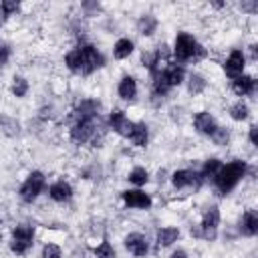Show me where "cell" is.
<instances>
[{
	"label": "cell",
	"mask_w": 258,
	"mask_h": 258,
	"mask_svg": "<svg viewBox=\"0 0 258 258\" xmlns=\"http://www.w3.org/2000/svg\"><path fill=\"white\" fill-rule=\"evenodd\" d=\"M64 64L75 75H91L105 64V56L95 44H79L67 52Z\"/></svg>",
	"instance_id": "1"
},
{
	"label": "cell",
	"mask_w": 258,
	"mask_h": 258,
	"mask_svg": "<svg viewBox=\"0 0 258 258\" xmlns=\"http://www.w3.org/2000/svg\"><path fill=\"white\" fill-rule=\"evenodd\" d=\"M246 169H248V165H246V161H242V159H234V161L222 165L220 171H218L216 177H214L216 189H218L222 196L230 194V191L242 181V177L246 175Z\"/></svg>",
	"instance_id": "2"
},
{
	"label": "cell",
	"mask_w": 258,
	"mask_h": 258,
	"mask_svg": "<svg viewBox=\"0 0 258 258\" xmlns=\"http://www.w3.org/2000/svg\"><path fill=\"white\" fill-rule=\"evenodd\" d=\"M173 54H175L177 60L187 62V60H198V58H202V56L206 54V50H204V46L196 40L194 34L181 30V32L175 34V40H173Z\"/></svg>",
	"instance_id": "3"
},
{
	"label": "cell",
	"mask_w": 258,
	"mask_h": 258,
	"mask_svg": "<svg viewBox=\"0 0 258 258\" xmlns=\"http://www.w3.org/2000/svg\"><path fill=\"white\" fill-rule=\"evenodd\" d=\"M101 127V121L99 117L97 119H89V121H75L73 127H71V141L77 143V145H85V143H91V141H97V131Z\"/></svg>",
	"instance_id": "4"
},
{
	"label": "cell",
	"mask_w": 258,
	"mask_h": 258,
	"mask_svg": "<svg viewBox=\"0 0 258 258\" xmlns=\"http://www.w3.org/2000/svg\"><path fill=\"white\" fill-rule=\"evenodd\" d=\"M34 244V228L28 224H18L12 230V240H10V250L16 256H24Z\"/></svg>",
	"instance_id": "5"
},
{
	"label": "cell",
	"mask_w": 258,
	"mask_h": 258,
	"mask_svg": "<svg viewBox=\"0 0 258 258\" xmlns=\"http://www.w3.org/2000/svg\"><path fill=\"white\" fill-rule=\"evenodd\" d=\"M44 185H46L44 175H42L40 171H32V173L24 179V183L20 185V200H22V202H26V204L34 202V200L42 194Z\"/></svg>",
	"instance_id": "6"
},
{
	"label": "cell",
	"mask_w": 258,
	"mask_h": 258,
	"mask_svg": "<svg viewBox=\"0 0 258 258\" xmlns=\"http://www.w3.org/2000/svg\"><path fill=\"white\" fill-rule=\"evenodd\" d=\"M218 226H220V210L216 206L206 208V212L202 216V224H200V236L206 240H214Z\"/></svg>",
	"instance_id": "7"
},
{
	"label": "cell",
	"mask_w": 258,
	"mask_h": 258,
	"mask_svg": "<svg viewBox=\"0 0 258 258\" xmlns=\"http://www.w3.org/2000/svg\"><path fill=\"white\" fill-rule=\"evenodd\" d=\"M244 67H246V56H244V52L238 50V48H234V50L228 54L226 62H224L226 75H228L230 79H236V77L244 75Z\"/></svg>",
	"instance_id": "8"
},
{
	"label": "cell",
	"mask_w": 258,
	"mask_h": 258,
	"mask_svg": "<svg viewBox=\"0 0 258 258\" xmlns=\"http://www.w3.org/2000/svg\"><path fill=\"white\" fill-rule=\"evenodd\" d=\"M155 73L161 75V79L165 81V85H167L169 89L177 87V85L183 83V79H185V71H183V67H181V64H175V62H167L161 71H155ZM151 75H153V73H151Z\"/></svg>",
	"instance_id": "9"
},
{
	"label": "cell",
	"mask_w": 258,
	"mask_h": 258,
	"mask_svg": "<svg viewBox=\"0 0 258 258\" xmlns=\"http://www.w3.org/2000/svg\"><path fill=\"white\" fill-rule=\"evenodd\" d=\"M125 248H127L133 256L143 258V256H147V252H149V242H147V238H145L143 234L131 232V234L125 236Z\"/></svg>",
	"instance_id": "10"
},
{
	"label": "cell",
	"mask_w": 258,
	"mask_h": 258,
	"mask_svg": "<svg viewBox=\"0 0 258 258\" xmlns=\"http://www.w3.org/2000/svg\"><path fill=\"white\" fill-rule=\"evenodd\" d=\"M99 111H101V103L97 99H83L77 107H75V121L83 119V121H89V119H97L99 117Z\"/></svg>",
	"instance_id": "11"
},
{
	"label": "cell",
	"mask_w": 258,
	"mask_h": 258,
	"mask_svg": "<svg viewBox=\"0 0 258 258\" xmlns=\"http://www.w3.org/2000/svg\"><path fill=\"white\" fill-rule=\"evenodd\" d=\"M123 202H125L127 208H135V210H147L151 206L149 194H145L141 189H127V191H123Z\"/></svg>",
	"instance_id": "12"
},
{
	"label": "cell",
	"mask_w": 258,
	"mask_h": 258,
	"mask_svg": "<svg viewBox=\"0 0 258 258\" xmlns=\"http://www.w3.org/2000/svg\"><path fill=\"white\" fill-rule=\"evenodd\" d=\"M194 127H196L198 133L212 137V135L216 133V129H218V123H216L214 115H210L208 111H200V113H196V117H194Z\"/></svg>",
	"instance_id": "13"
},
{
	"label": "cell",
	"mask_w": 258,
	"mask_h": 258,
	"mask_svg": "<svg viewBox=\"0 0 258 258\" xmlns=\"http://www.w3.org/2000/svg\"><path fill=\"white\" fill-rule=\"evenodd\" d=\"M131 121L127 119V115H125V111H121V109H115V111H111V115H109V127L115 131V133H119V135H129V131H131Z\"/></svg>",
	"instance_id": "14"
},
{
	"label": "cell",
	"mask_w": 258,
	"mask_h": 258,
	"mask_svg": "<svg viewBox=\"0 0 258 258\" xmlns=\"http://www.w3.org/2000/svg\"><path fill=\"white\" fill-rule=\"evenodd\" d=\"M198 181H200V175L191 169H177L171 175V183L175 189H187L191 185H198Z\"/></svg>",
	"instance_id": "15"
},
{
	"label": "cell",
	"mask_w": 258,
	"mask_h": 258,
	"mask_svg": "<svg viewBox=\"0 0 258 258\" xmlns=\"http://www.w3.org/2000/svg\"><path fill=\"white\" fill-rule=\"evenodd\" d=\"M232 89L238 97H248V95H254V89H256V81L254 77L250 75H240L232 81Z\"/></svg>",
	"instance_id": "16"
},
{
	"label": "cell",
	"mask_w": 258,
	"mask_h": 258,
	"mask_svg": "<svg viewBox=\"0 0 258 258\" xmlns=\"http://www.w3.org/2000/svg\"><path fill=\"white\" fill-rule=\"evenodd\" d=\"M127 139H129L135 147H145V145H147V139H149V129H147V125H145L143 121L133 123V125H131V131H129V135H127Z\"/></svg>",
	"instance_id": "17"
},
{
	"label": "cell",
	"mask_w": 258,
	"mask_h": 258,
	"mask_svg": "<svg viewBox=\"0 0 258 258\" xmlns=\"http://www.w3.org/2000/svg\"><path fill=\"white\" fill-rule=\"evenodd\" d=\"M240 232L244 236H256L258 234V214L254 210H246L240 218Z\"/></svg>",
	"instance_id": "18"
},
{
	"label": "cell",
	"mask_w": 258,
	"mask_h": 258,
	"mask_svg": "<svg viewBox=\"0 0 258 258\" xmlns=\"http://www.w3.org/2000/svg\"><path fill=\"white\" fill-rule=\"evenodd\" d=\"M117 93L123 101H133L137 97V81L131 77V75H125L121 81H119V87H117Z\"/></svg>",
	"instance_id": "19"
},
{
	"label": "cell",
	"mask_w": 258,
	"mask_h": 258,
	"mask_svg": "<svg viewBox=\"0 0 258 258\" xmlns=\"http://www.w3.org/2000/svg\"><path fill=\"white\" fill-rule=\"evenodd\" d=\"M48 196H50L54 202H69V200L73 198V187H71V183H67L64 179H58V181H54V183L50 185Z\"/></svg>",
	"instance_id": "20"
},
{
	"label": "cell",
	"mask_w": 258,
	"mask_h": 258,
	"mask_svg": "<svg viewBox=\"0 0 258 258\" xmlns=\"http://www.w3.org/2000/svg\"><path fill=\"white\" fill-rule=\"evenodd\" d=\"M177 238H179V230L175 226H165V228H161L157 232V246L159 248H167L173 242H177Z\"/></svg>",
	"instance_id": "21"
},
{
	"label": "cell",
	"mask_w": 258,
	"mask_h": 258,
	"mask_svg": "<svg viewBox=\"0 0 258 258\" xmlns=\"http://www.w3.org/2000/svg\"><path fill=\"white\" fill-rule=\"evenodd\" d=\"M137 30L141 36H151L157 30V18L153 14H141L137 20Z\"/></svg>",
	"instance_id": "22"
},
{
	"label": "cell",
	"mask_w": 258,
	"mask_h": 258,
	"mask_svg": "<svg viewBox=\"0 0 258 258\" xmlns=\"http://www.w3.org/2000/svg\"><path fill=\"white\" fill-rule=\"evenodd\" d=\"M131 52H133V40H129V38H119L113 46V56L119 60L127 58Z\"/></svg>",
	"instance_id": "23"
},
{
	"label": "cell",
	"mask_w": 258,
	"mask_h": 258,
	"mask_svg": "<svg viewBox=\"0 0 258 258\" xmlns=\"http://www.w3.org/2000/svg\"><path fill=\"white\" fill-rule=\"evenodd\" d=\"M230 117H232L234 121H246V119L250 117L248 105H246L244 101H236V103L230 107Z\"/></svg>",
	"instance_id": "24"
},
{
	"label": "cell",
	"mask_w": 258,
	"mask_h": 258,
	"mask_svg": "<svg viewBox=\"0 0 258 258\" xmlns=\"http://www.w3.org/2000/svg\"><path fill=\"white\" fill-rule=\"evenodd\" d=\"M127 179H129V183H133V185L139 187V185H145V183L149 181V173H147L145 167H133V169L129 171Z\"/></svg>",
	"instance_id": "25"
},
{
	"label": "cell",
	"mask_w": 258,
	"mask_h": 258,
	"mask_svg": "<svg viewBox=\"0 0 258 258\" xmlns=\"http://www.w3.org/2000/svg\"><path fill=\"white\" fill-rule=\"evenodd\" d=\"M206 79L202 77V75H198V73H191L189 75V81H187V91L191 93V95H200V93H204V89H206Z\"/></svg>",
	"instance_id": "26"
},
{
	"label": "cell",
	"mask_w": 258,
	"mask_h": 258,
	"mask_svg": "<svg viewBox=\"0 0 258 258\" xmlns=\"http://www.w3.org/2000/svg\"><path fill=\"white\" fill-rule=\"evenodd\" d=\"M220 167H222V163H220V159H216V157H210V159H206L204 161V167H202V177H216V173L220 171Z\"/></svg>",
	"instance_id": "27"
},
{
	"label": "cell",
	"mask_w": 258,
	"mask_h": 258,
	"mask_svg": "<svg viewBox=\"0 0 258 258\" xmlns=\"http://www.w3.org/2000/svg\"><path fill=\"white\" fill-rule=\"evenodd\" d=\"M26 93H28V81L24 77H14L12 79V95L22 99V97H26Z\"/></svg>",
	"instance_id": "28"
},
{
	"label": "cell",
	"mask_w": 258,
	"mask_h": 258,
	"mask_svg": "<svg viewBox=\"0 0 258 258\" xmlns=\"http://www.w3.org/2000/svg\"><path fill=\"white\" fill-rule=\"evenodd\" d=\"M95 256H97V258H115V248H113L107 240H103V242L95 248Z\"/></svg>",
	"instance_id": "29"
},
{
	"label": "cell",
	"mask_w": 258,
	"mask_h": 258,
	"mask_svg": "<svg viewBox=\"0 0 258 258\" xmlns=\"http://www.w3.org/2000/svg\"><path fill=\"white\" fill-rule=\"evenodd\" d=\"M42 258H62V250L56 244H44L42 248Z\"/></svg>",
	"instance_id": "30"
},
{
	"label": "cell",
	"mask_w": 258,
	"mask_h": 258,
	"mask_svg": "<svg viewBox=\"0 0 258 258\" xmlns=\"http://www.w3.org/2000/svg\"><path fill=\"white\" fill-rule=\"evenodd\" d=\"M212 141H214L216 145H226V143L230 141V133H228V129L218 127V129H216V133L212 135Z\"/></svg>",
	"instance_id": "31"
},
{
	"label": "cell",
	"mask_w": 258,
	"mask_h": 258,
	"mask_svg": "<svg viewBox=\"0 0 258 258\" xmlns=\"http://www.w3.org/2000/svg\"><path fill=\"white\" fill-rule=\"evenodd\" d=\"M0 8L4 10V14H6V16H12V14H16V12H18L20 4H18L16 0H4V2H0Z\"/></svg>",
	"instance_id": "32"
},
{
	"label": "cell",
	"mask_w": 258,
	"mask_h": 258,
	"mask_svg": "<svg viewBox=\"0 0 258 258\" xmlns=\"http://www.w3.org/2000/svg\"><path fill=\"white\" fill-rule=\"evenodd\" d=\"M8 58H10V46L0 40V67H4L8 62Z\"/></svg>",
	"instance_id": "33"
},
{
	"label": "cell",
	"mask_w": 258,
	"mask_h": 258,
	"mask_svg": "<svg viewBox=\"0 0 258 258\" xmlns=\"http://www.w3.org/2000/svg\"><path fill=\"white\" fill-rule=\"evenodd\" d=\"M248 137H250V143H252V145H256V125H252V127H250V135H248Z\"/></svg>",
	"instance_id": "34"
},
{
	"label": "cell",
	"mask_w": 258,
	"mask_h": 258,
	"mask_svg": "<svg viewBox=\"0 0 258 258\" xmlns=\"http://www.w3.org/2000/svg\"><path fill=\"white\" fill-rule=\"evenodd\" d=\"M169 258H187V252H185V250H175Z\"/></svg>",
	"instance_id": "35"
},
{
	"label": "cell",
	"mask_w": 258,
	"mask_h": 258,
	"mask_svg": "<svg viewBox=\"0 0 258 258\" xmlns=\"http://www.w3.org/2000/svg\"><path fill=\"white\" fill-rule=\"evenodd\" d=\"M6 18H8V16H6V14H4V10L0 8V26H2L4 22H6Z\"/></svg>",
	"instance_id": "36"
}]
</instances>
